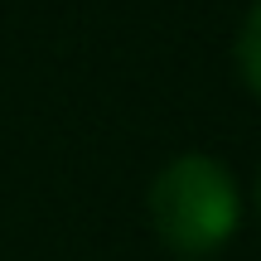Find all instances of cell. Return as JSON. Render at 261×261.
<instances>
[{"instance_id": "cell-1", "label": "cell", "mask_w": 261, "mask_h": 261, "mask_svg": "<svg viewBox=\"0 0 261 261\" xmlns=\"http://www.w3.org/2000/svg\"><path fill=\"white\" fill-rule=\"evenodd\" d=\"M242 194L223 160L179 155L150 184V223L160 242L179 256H208L237 232Z\"/></svg>"}, {"instance_id": "cell-4", "label": "cell", "mask_w": 261, "mask_h": 261, "mask_svg": "<svg viewBox=\"0 0 261 261\" xmlns=\"http://www.w3.org/2000/svg\"><path fill=\"white\" fill-rule=\"evenodd\" d=\"M189 261H203V256H189Z\"/></svg>"}, {"instance_id": "cell-3", "label": "cell", "mask_w": 261, "mask_h": 261, "mask_svg": "<svg viewBox=\"0 0 261 261\" xmlns=\"http://www.w3.org/2000/svg\"><path fill=\"white\" fill-rule=\"evenodd\" d=\"M256 208H261V179H256Z\"/></svg>"}, {"instance_id": "cell-2", "label": "cell", "mask_w": 261, "mask_h": 261, "mask_svg": "<svg viewBox=\"0 0 261 261\" xmlns=\"http://www.w3.org/2000/svg\"><path fill=\"white\" fill-rule=\"evenodd\" d=\"M237 73L261 97V5H252L247 19H242V34H237Z\"/></svg>"}]
</instances>
